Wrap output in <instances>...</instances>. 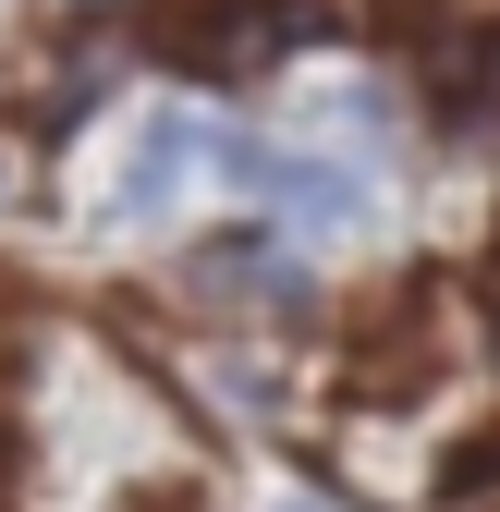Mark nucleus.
<instances>
[{"mask_svg": "<svg viewBox=\"0 0 500 512\" xmlns=\"http://www.w3.org/2000/svg\"><path fill=\"white\" fill-rule=\"evenodd\" d=\"M183 159H208V122L196 110H159L135 147H122V208H159L171 183H183Z\"/></svg>", "mask_w": 500, "mask_h": 512, "instance_id": "obj_3", "label": "nucleus"}, {"mask_svg": "<svg viewBox=\"0 0 500 512\" xmlns=\"http://www.w3.org/2000/svg\"><path fill=\"white\" fill-rule=\"evenodd\" d=\"M293 232H366V208H379V196H366V171L354 159H281V196H269Z\"/></svg>", "mask_w": 500, "mask_h": 512, "instance_id": "obj_2", "label": "nucleus"}, {"mask_svg": "<svg viewBox=\"0 0 500 512\" xmlns=\"http://www.w3.org/2000/svg\"><path fill=\"white\" fill-rule=\"evenodd\" d=\"M488 317H500V256H488Z\"/></svg>", "mask_w": 500, "mask_h": 512, "instance_id": "obj_5", "label": "nucleus"}, {"mask_svg": "<svg viewBox=\"0 0 500 512\" xmlns=\"http://www.w3.org/2000/svg\"><path fill=\"white\" fill-rule=\"evenodd\" d=\"M183 293H196V305H305V281H293V256L281 244H257V232H232V244H196V256H183Z\"/></svg>", "mask_w": 500, "mask_h": 512, "instance_id": "obj_1", "label": "nucleus"}, {"mask_svg": "<svg viewBox=\"0 0 500 512\" xmlns=\"http://www.w3.org/2000/svg\"><path fill=\"white\" fill-rule=\"evenodd\" d=\"M440 122L452 135H500V37H476V49L440 61Z\"/></svg>", "mask_w": 500, "mask_h": 512, "instance_id": "obj_4", "label": "nucleus"}]
</instances>
